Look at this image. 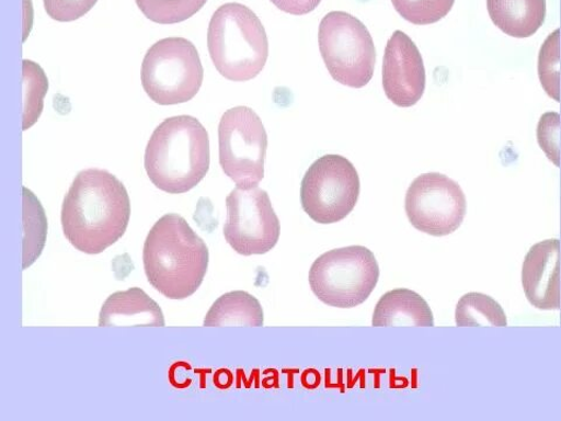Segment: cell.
Wrapping results in <instances>:
<instances>
[{
    "label": "cell",
    "instance_id": "obj_21",
    "mask_svg": "<svg viewBox=\"0 0 561 421\" xmlns=\"http://www.w3.org/2000/svg\"><path fill=\"white\" fill-rule=\"evenodd\" d=\"M207 0H136L140 11L153 23L179 24L198 13Z\"/></svg>",
    "mask_w": 561,
    "mask_h": 421
},
{
    "label": "cell",
    "instance_id": "obj_25",
    "mask_svg": "<svg viewBox=\"0 0 561 421\" xmlns=\"http://www.w3.org/2000/svg\"><path fill=\"white\" fill-rule=\"evenodd\" d=\"M98 0H44L47 14L57 22L69 23L80 20L90 12Z\"/></svg>",
    "mask_w": 561,
    "mask_h": 421
},
{
    "label": "cell",
    "instance_id": "obj_5",
    "mask_svg": "<svg viewBox=\"0 0 561 421\" xmlns=\"http://www.w3.org/2000/svg\"><path fill=\"white\" fill-rule=\"evenodd\" d=\"M379 276L374 252L355 244L331 250L316 259L309 272V285L327 306L350 309L370 297Z\"/></svg>",
    "mask_w": 561,
    "mask_h": 421
},
{
    "label": "cell",
    "instance_id": "obj_26",
    "mask_svg": "<svg viewBox=\"0 0 561 421\" xmlns=\"http://www.w3.org/2000/svg\"><path fill=\"white\" fill-rule=\"evenodd\" d=\"M280 11L293 15H305L318 8L322 0H271Z\"/></svg>",
    "mask_w": 561,
    "mask_h": 421
},
{
    "label": "cell",
    "instance_id": "obj_1",
    "mask_svg": "<svg viewBox=\"0 0 561 421\" xmlns=\"http://www.w3.org/2000/svg\"><path fill=\"white\" fill-rule=\"evenodd\" d=\"M131 216L129 193L113 173L88 169L78 173L64 200L61 224L78 251L103 253L125 236Z\"/></svg>",
    "mask_w": 561,
    "mask_h": 421
},
{
    "label": "cell",
    "instance_id": "obj_11",
    "mask_svg": "<svg viewBox=\"0 0 561 421\" xmlns=\"http://www.w3.org/2000/svg\"><path fill=\"white\" fill-rule=\"evenodd\" d=\"M405 209L417 231L446 237L459 230L467 215L461 186L440 172L420 174L410 185Z\"/></svg>",
    "mask_w": 561,
    "mask_h": 421
},
{
    "label": "cell",
    "instance_id": "obj_23",
    "mask_svg": "<svg viewBox=\"0 0 561 421\" xmlns=\"http://www.w3.org/2000/svg\"><path fill=\"white\" fill-rule=\"evenodd\" d=\"M403 20L414 25H432L444 20L455 0H392Z\"/></svg>",
    "mask_w": 561,
    "mask_h": 421
},
{
    "label": "cell",
    "instance_id": "obj_12",
    "mask_svg": "<svg viewBox=\"0 0 561 421\" xmlns=\"http://www.w3.org/2000/svg\"><path fill=\"white\" fill-rule=\"evenodd\" d=\"M382 87L386 96L401 109L413 107L426 90L423 56L409 35L399 30L385 48Z\"/></svg>",
    "mask_w": 561,
    "mask_h": 421
},
{
    "label": "cell",
    "instance_id": "obj_7",
    "mask_svg": "<svg viewBox=\"0 0 561 421\" xmlns=\"http://www.w3.org/2000/svg\"><path fill=\"white\" fill-rule=\"evenodd\" d=\"M140 80L157 104L185 103L201 91L204 68L197 47L184 38H165L152 45L145 57Z\"/></svg>",
    "mask_w": 561,
    "mask_h": 421
},
{
    "label": "cell",
    "instance_id": "obj_13",
    "mask_svg": "<svg viewBox=\"0 0 561 421\" xmlns=\"http://www.w3.org/2000/svg\"><path fill=\"white\" fill-rule=\"evenodd\" d=\"M560 240L548 239L535 243L524 259L522 286L537 309H560Z\"/></svg>",
    "mask_w": 561,
    "mask_h": 421
},
{
    "label": "cell",
    "instance_id": "obj_14",
    "mask_svg": "<svg viewBox=\"0 0 561 421\" xmlns=\"http://www.w3.org/2000/svg\"><path fill=\"white\" fill-rule=\"evenodd\" d=\"M100 327H164L160 305L140 288L116 292L103 304Z\"/></svg>",
    "mask_w": 561,
    "mask_h": 421
},
{
    "label": "cell",
    "instance_id": "obj_18",
    "mask_svg": "<svg viewBox=\"0 0 561 421\" xmlns=\"http://www.w3.org/2000/svg\"><path fill=\"white\" fill-rule=\"evenodd\" d=\"M23 270L37 261L46 246L48 223L45 209L34 193L23 187Z\"/></svg>",
    "mask_w": 561,
    "mask_h": 421
},
{
    "label": "cell",
    "instance_id": "obj_20",
    "mask_svg": "<svg viewBox=\"0 0 561 421\" xmlns=\"http://www.w3.org/2000/svg\"><path fill=\"white\" fill-rule=\"evenodd\" d=\"M24 111L23 129L27 130L38 122L44 111V99L48 92V79L41 65L23 61Z\"/></svg>",
    "mask_w": 561,
    "mask_h": 421
},
{
    "label": "cell",
    "instance_id": "obj_19",
    "mask_svg": "<svg viewBox=\"0 0 561 421\" xmlns=\"http://www.w3.org/2000/svg\"><path fill=\"white\" fill-rule=\"evenodd\" d=\"M458 327H506L505 311L493 297L482 293L463 295L455 309Z\"/></svg>",
    "mask_w": 561,
    "mask_h": 421
},
{
    "label": "cell",
    "instance_id": "obj_17",
    "mask_svg": "<svg viewBox=\"0 0 561 421\" xmlns=\"http://www.w3.org/2000/svg\"><path fill=\"white\" fill-rule=\"evenodd\" d=\"M265 314L257 298L243 291L221 295L205 316L204 327H262Z\"/></svg>",
    "mask_w": 561,
    "mask_h": 421
},
{
    "label": "cell",
    "instance_id": "obj_6",
    "mask_svg": "<svg viewBox=\"0 0 561 421\" xmlns=\"http://www.w3.org/2000/svg\"><path fill=\"white\" fill-rule=\"evenodd\" d=\"M319 44L333 80L351 88L370 83L377 53L370 32L358 18L343 11L329 12L320 24Z\"/></svg>",
    "mask_w": 561,
    "mask_h": 421
},
{
    "label": "cell",
    "instance_id": "obj_8",
    "mask_svg": "<svg viewBox=\"0 0 561 421\" xmlns=\"http://www.w3.org/2000/svg\"><path fill=\"white\" fill-rule=\"evenodd\" d=\"M360 195V179L355 166L341 155L316 160L301 184V204L314 223L330 225L353 213Z\"/></svg>",
    "mask_w": 561,
    "mask_h": 421
},
{
    "label": "cell",
    "instance_id": "obj_16",
    "mask_svg": "<svg viewBox=\"0 0 561 421\" xmlns=\"http://www.w3.org/2000/svg\"><path fill=\"white\" fill-rule=\"evenodd\" d=\"M491 21L508 37L525 39L546 23L547 0H486Z\"/></svg>",
    "mask_w": 561,
    "mask_h": 421
},
{
    "label": "cell",
    "instance_id": "obj_4",
    "mask_svg": "<svg viewBox=\"0 0 561 421\" xmlns=\"http://www.w3.org/2000/svg\"><path fill=\"white\" fill-rule=\"evenodd\" d=\"M207 47L218 72L236 82L256 78L270 55L265 27L250 8L239 3L225 4L210 18Z\"/></svg>",
    "mask_w": 561,
    "mask_h": 421
},
{
    "label": "cell",
    "instance_id": "obj_2",
    "mask_svg": "<svg viewBox=\"0 0 561 421\" xmlns=\"http://www.w3.org/2000/svg\"><path fill=\"white\" fill-rule=\"evenodd\" d=\"M209 262L205 241L180 215L168 214L152 226L144 248L150 285L170 300H185L203 284Z\"/></svg>",
    "mask_w": 561,
    "mask_h": 421
},
{
    "label": "cell",
    "instance_id": "obj_24",
    "mask_svg": "<svg viewBox=\"0 0 561 421\" xmlns=\"http://www.w3.org/2000/svg\"><path fill=\"white\" fill-rule=\"evenodd\" d=\"M560 114L548 112L540 116L537 127L538 145L557 168H560Z\"/></svg>",
    "mask_w": 561,
    "mask_h": 421
},
{
    "label": "cell",
    "instance_id": "obj_10",
    "mask_svg": "<svg viewBox=\"0 0 561 421\" xmlns=\"http://www.w3.org/2000/svg\"><path fill=\"white\" fill-rule=\"evenodd\" d=\"M224 237L240 255H262L278 242L280 224L268 193L253 186H238L226 198Z\"/></svg>",
    "mask_w": 561,
    "mask_h": 421
},
{
    "label": "cell",
    "instance_id": "obj_15",
    "mask_svg": "<svg viewBox=\"0 0 561 421\" xmlns=\"http://www.w3.org/2000/svg\"><path fill=\"white\" fill-rule=\"evenodd\" d=\"M374 327H434L433 311L423 296L398 288L383 294L373 318Z\"/></svg>",
    "mask_w": 561,
    "mask_h": 421
},
{
    "label": "cell",
    "instance_id": "obj_9",
    "mask_svg": "<svg viewBox=\"0 0 561 421\" xmlns=\"http://www.w3.org/2000/svg\"><path fill=\"white\" fill-rule=\"evenodd\" d=\"M267 147V132L253 110L240 105L222 115L219 162L238 186L259 185L265 179Z\"/></svg>",
    "mask_w": 561,
    "mask_h": 421
},
{
    "label": "cell",
    "instance_id": "obj_22",
    "mask_svg": "<svg viewBox=\"0 0 561 421\" xmlns=\"http://www.w3.org/2000/svg\"><path fill=\"white\" fill-rule=\"evenodd\" d=\"M538 77L542 90L560 102V29L553 31L540 47Z\"/></svg>",
    "mask_w": 561,
    "mask_h": 421
},
{
    "label": "cell",
    "instance_id": "obj_3",
    "mask_svg": "<svg viewBox=\"0 0 561 421\" xmlns=\"http://www.w3.org/2000/svg\"><path fill=\"white\" fill-rule=\"evenodd\" d=\"M208 133L196 117L167 118L150 137L145 166L152 184L171 195L195 189L209 170Z\"/></svg>",
    "mask_w": 561,
    "mask_h": 421
}]
</instances>
